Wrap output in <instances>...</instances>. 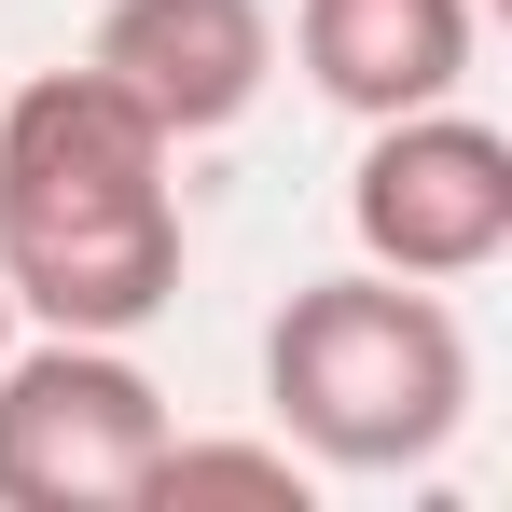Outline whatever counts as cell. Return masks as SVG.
I'll return each mask as SVG.
<instances>
[{
  "label": "cell",
  "mask_w": 512,
  "mask_h": 512,
  "mask_svg": "<svg viewBox=\"0 0 512 512\" xmlns=\"http://www.w3.org/2000/svg\"><path fill=\"white\" fill-rule=\"evenodd\" d=\"M471 0H291V56L346 125H388L471 84Z\"/></svg>",
  "instance_id": "cell-6"
},
{
  "label": "cell",
  "mask_w": 512,
  "mask_h": 512,
  "mask_svg": "<svg viewBox=\"0 0 512 512\" xmlns=\"http://www.w3.org/2000/svg\"><path fill=\"white\" fill-rule=\"evenodd\" d=\"M180 139L111 70L0 97V291L42 333H153L180 305Z\"/></svg>",
  "instance_id": "cell-1"
},
{
  "label": "cell",
  "mask_w": 512,
  "mask_h": 512,
  "mask_svg": "<svg viewBox=\"0 0 512 512\" xmlns=\"http://www.w3.org/2000/svg\"><path fill=\"white\" fill-rule=\"evenodd\" d=\"M194 499H236V512H305L319 499V471L291 457V443H180L153 457V485H139V512H194Z\"/></svg>",
  "instance_id": "cell-7"
},
{
  "label": "cell",
  "mask_w": 512,
  "mask_h": 512,
  "mask_svg": "<svg viewBox=\"0 0 512 512\" xmlns=\"http://www.w3.org/2000/svg\"><path fill=\"white\" fill-rule=\"evenodd\" d=\"M263 416L305 471H346V485L429 471L471 429V333L429 277H388V263L305 277L263 319Z\"/></svg>",
  "instance_id": "cell-2"
},
{
  "label": "cell",
  "mask_w": 512,
  "mask_h": 512,
  "mask_svg": "<svg viewBox=\"0 0 512 512\" xmlns=\"http://www.w3.org/2000/svg\"><path fill=\"white\" fill-rule=\"evenodd\" d=\"M84 70H111L167 139H222L277 84V14L263 0H111L97 42H84Z\"/></svg>",
  "instance_id": "cell-5"
},
{
  "label": "cell",
  "mask_w": 512,
  "mask_h": 512,
  "mask_svg": "<svg viewBox=\"0 0 512 512\" xmlns=\"http://www.w3.org/2000/svg\"><path fill=\"white\" fill-rule=\"evenodd\" d=\"M0 346H14V291H0Z\"/></svg>",
  "instance_id": "cell-8"
},
{
  "label": "cell",
  "mask_w": 512,
  "mask_h": 512,
  "mask_svg": "<svg viewBox=\"0 0 512 512\" xmlns=\"http://www.w3.org/2000/svg\"><path fill=\"white\" fill-rule=\"evenodd\" d=\"M167 457V388L111 333L0 346V512H139Z\"/></svg>",
  "instance_id": "cell-3"
},
{
  "label": "cell",
  "mask_w": 512,
  "mask_h": 512,
  "mask_svg": "<svg viewBox=\"0 0 512 512\" xmlns=\"http://www.w3.org/2000/svg\"><path fill=\"white\" fill-rule=\"evenodd\" d=\"M346 236H360V263L429 277V291L485 277V263L512 250V139L485 125V111H457V97L360 125V167H346Z\"/></svg>",
  "instance_id": "cell-4"
}]
</instances>
